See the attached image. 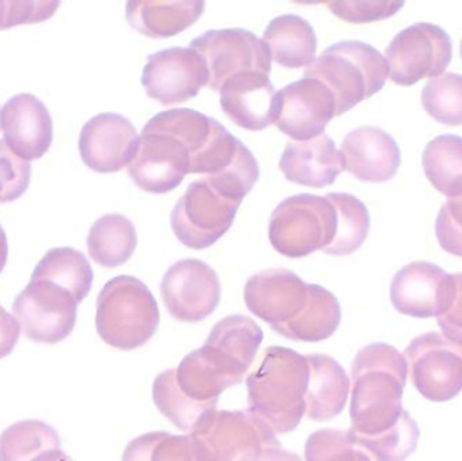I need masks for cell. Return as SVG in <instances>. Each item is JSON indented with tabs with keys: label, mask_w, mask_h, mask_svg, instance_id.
<instances>
[{
	"label": "cell",
	"mask_w": 462,
	"mask_h": 461,
	"mask_svg": "<svg viewBox=\"0 0 462 461\" xmlns=\"http://www.w3.org/2000/svg\"><path fill=\"white\" fill-rule=\"evenodd\" d=\"M218 273L198 259L179 260L162 281V297L171 317L180 322L205 321L221 302Z\"/></svg>",
	"instance_id": "7c38bea8"
},
{
	"label": "cell",
	"mask_w": 462,
	"mask_h": 461,
	"mask_svg": "<svg viewBox=\"0 0 462 461\" xmlns=\"http://www.w3.org/2000/svg\"><path fill=\"white\" fill-rule=\"evenodd\" d=\"M140 135L126 116L102 113L89 119L79 138V151L87 167L100 173L118 172L137 154Z\"/></svg>",
	"instance_id": "e0dca14e"
},
{
	"label": "cell",
	"mask_w": 462,
	"mask_h": 461,
	"mask_svg": "<svg viewBox=\"0 0 462 461\" xmlns=\"http://www.w3.org/2000/svg\"><path fill=\"white\" fill-rule=\"evenodd\" d=\"M453 281L455 294L452 302L448 310L437 318V322L445 337L462 346V273L453 275Z\"/></svg>",
	"instance_id": "7bdbcfd3"
},
{
	"label": "cell",
	"mask_w": 462,
	"mask_h": 461,
	"mask_svg": "<svg viewBox=\"0 0 462 461\" xmlns=\"http://www.w3.org/2000/svg\"><path fill=\"white\" fill-rule=\"evenodd\" d=\"M257 461H303L300 459V456H298L296 454H292V452L285 451L284 448H282L280 444H276V446H268L263 449L261 452L260 457H258Z\"/></svg>",
	"instance_id": "f6af8a7d"
},
{
	"label": "cell",
	"mask_w": 462,
	"mask_h": 461,
	"mask_svg": "<svg viewBox=\"0 0 462 461\" xmlns=\"http://www.w3.org/2000/svg\"><path fill=\"white\" fill-rule=\"evenodd\" d=\"M452 54V40L441 26L418 22L393 37L385 60L393 83L412 86L445 73Z\"/></svg>",
	"instance_id": "ba28073f"
},
{
	"label": "cell",
	"mask_w": 462,
	"mask_h": 461,
	"mask_svg": "<svg viewBox=\"0 0 462 461\" xmlns=\"http://www.w3.org/2000/svg\"><path fill=\"white\" fill-rule=\"evenodd\" d=\"M8 148L23 160H37L51 148L53 122L45 103L32 94L10 97L0 113Z\"/></svg>",
	"instance_id": "ffe728a7"
},
{
	"label": "cell",
	"mask_w": 462,
	"mask_h": 461,
	"mask_svg": "<svg viewBox=\"0 0 462 461\" xmlns=\"http://www.w3.org/2000/svg\"><path fill=\"white\" fill-rule=\"evenodd\" d=\"M127 170L140 189L165 194L191 173V156L179 138L167 133L143 132L137 154Z\"/></svg>",
	"instance_id": "2e32d148"
},
{
	"label": "cell",
	"mask_w": 462,
	"mask_h": 461,
	"mask_svg": "<svg viewBox=\"0 0 462 461\" xmlns=\"http://www.w3.org/2000/svg\"><path fill=\"white\" fill-rule=\"evenodd\" d=\"M205 11L203 0H129L126 16L141 34L172 37L189 29Z\"/></svg>",
	"instance_id": "d4e9b609"
},
{
	"label": "cell",
	"mask_w": 462,
	"mask_h": 461,
	"mask_svg": "<svg viewBox=\"0 0 462 461\" xmlns=\"http://www.w3.org/2000/svg\"><path fill=\"white\" fill-rule=\"evenodd\" d=\"M423 170L430 183L445 197H462V137L439 135L423 152Z\"/></svg>",
	"instance_id": "f546056e"
},
{
	"label": "cell",
	"mask_w": 462,
	"mask_h": 461,
	"mask_svg": "<svg viewBox=\"0 0 462 461\" xmlns=\"http://www.w3.org/2000/svg\"><path fill=\"white\" fill-rule=\"evenodd\" d=\"M461 57H462V41H461Z\"/></svg>",
	"instance_id": "681fc988"
},
{
	"label": "cell",
	"mask_w": 462,
	"mask_h": 461,
	"mask_svg": "<svg viewBox=\"0 0 462 461\" xmlns=\"http://www.w3.org/2000/svg\"><path fill=\"white\" fill-rule=\"evenodd\" d=\"M345 170L369 183L390 180L401 167L398 143L385 130L363 126L352 130L342 141Z\"/></svg>",
	"instance_id": "7402d4cb"
},
{
	"label": "cell",
	"mask_w": 462,
	"mask_h": 461,
	"mask_svg": "<svg viewBox=\"0 0 462 461\" xmlns=\"http://www.w3.org/2000/svg\"><path fill=\"white\" fill-rule=\"evenodd\" d=\"M153 402L168 421L189 435L206 417L217 410V405L195 402L180 392L176 383L175 368L164 371L154 379Z\"/></svg>",
	"instance_id": "4dcf8cb0"
},
{
	"label": "cell",
	"mask_w": 462,
	"mask_h": 461,
	"mask_svg": "<svg viewBox=\"0 0 462 461\" xmlns=\"http://www.w3.org/2000/svg\"><path fill=\"white\" fill-rule=\"evenodd\" d=\"M306 359L310 373L304 417L315 422L336 419L344 411L349 398V376L344 367L328 355H309Z\"/></svg>",
	"instance_id": "cb8c5ba5"
},
{
	"label": "cell",
	"mask_w": 462,
	"mask_h": 461,
	"mask_svg": "<svg viewBox=\"0 0 462 461\" xmlns=\"http://www.w3.org/2000/svg\"><path fill=\"white\" fill-rule=\"evenodd\" d=\"M205 57L192 48H170L148 57L143 72L146 94L162 105L186 102L208 84Z\"/></svg>",
	"instance_id": "4fadbf2b"
},
{
	"label": "cell",
	"mask_w": 462,
	"mask_h": 461,
	"mask_svg": "<svg viewBox=\"0 0 462 461\" xmlns=\"http://www.w3.org/2000/svg\"><path fill=\"white\" fill-rule=\"evenodd\" d=\"M341 316V306L336 295L325 287L309 284V300L303 311L288 324L272 329L288 340L320 343L336 333Z\"/></svg>",
	"instance_id": "4316f807"
},
{
	"label": "cell",
	"mask_w": 462,
	"mask_h": 461,
	"mask_svg": "<svg viewBox=\"0 0 462 461\" xmlns=\"http://www.w3.org/2000/svg\"><path fill=\"white\" fill-rule=\"evenodd\" d=\"M225 114L246 130H263L276 124L279 95L268 75L245 72L225 81L219 89Z\"/></svg>",
	"instance_id": "44dd1931"
},
{
	"label": "cell",
	"mask_w": 462,
	"mask_h": 461,
	"mask_svg": "<svg viewBox=\"0 0 462 461\" xmlns=\"http://www.w3.org/2000/svg\"><path fill=\"white\" fill-rule=\"evenodd\" d=\"M263 340V329L249 317L229 316L211 330L206 343L226 352L249 370Z\"/></svg>",
	"instance_id": "836d02e7"
},
{
	"label": "cell",
	"mask_w": 462,
	"mask_h": 461,
	"mask_svg": "<svg viewBox=\"0 0 462 461\" xmlns=\"http://www.w3.org/2000/svg\"><path fill=\"white\" fill-rule=\"evenodd\" d=\"M263 42L272 60L282 67H310L317 54L318 38L311 23L293 14L277 16L269 22L263 32Z\"/></svg>",
	"instance_id": "484cf974"
},
{
	"label": "cell",
	"mask_w": 462,
	"mask_h": 461,
	"mask_svg": "<svg viewBox=\"0 0 462 461\" xmlns=\"http://www.w3.org/2000/svg\"><path fill=\"white\" fill-rule=\"evenodd\" d=\"M21 336V327L15 317L0 308V359L7 357L15 348Z\"/></svg>",
	"instance_id": "ee69618b"
},
{
	"label": "cell",
	"mask_w": 462,
	"mask_h": 461,
	"mask_svg": "<svg viewBox=\"0 0 462 461\" xmlns=\"http://www.w3.org/2000/svg\"><path fill=\"white\" fill-rule=\"evenodd\" d=\"M309 373L306 356L269 346L260 367L246 379L247 413L274 435L293 432L306 414Z\"/></svg>",
	"instance_id": "7a4b0ae2"
},
{
	"label": "cell",
	"mask_w": 462,
	"mask_h": 461,
	"mask_svg": "<svg viewBox=\"0 0 462 461\" xmlns=\"http://www.w3.org/2000/svg\"><path fill=\"white\" fill-rule=\"evenodd\" d=\"M439 245L448 254L462 257V197L448 200L436 221Z\"/></svg>",
	"instance_id": "60d3db41"
},
{
	"label": "cell",
	"mask_w": 462,
	"mask_h": 461,
	"mask_svg": "<svg viewBox=\"0 0 462 461\" xmlns=\"http://www.w3.org/2000/svg\"><path fill=\"white\" fill-rule=\"evenodd\" d=\"M0 308H2V306H0Z\"/></svg>",
	"instance_id": "816d5d0a"
},
{
	"label": "cell",
	"mask_w": 462,
	"mask_h": 461,
	"mask_svg": "<svg viewBox=\"0 0 462 461\" xmlns=\"http://www.w3.org/2000/svg\"><path fill=\"white\" fill-rule=\"evenodd\" d=\"M32 278L48 279L67 289L79 303L91 291L94 271L86 254L72 248H54L35 265Z\"/></svg>",
	"instance_id": "f1b7e54d"
},
{
	"label": "cell",
	"mask_w": 462,
	"mask_h": 461,
	"mask_svg": "<svg viewBox=\"0 0 462 461\" xmlns=\"http://www.w3.org/2000/svg\"><path fill=\"white\" fill-rule=\"evenodd\" d=\"M60 447L59 433L51 425L27 420L11 425L0 435V461H32Z\"/></svg>",
	"instance_id": "d6a6232c"
},
{
	"label": "cell",
	"mask_w": 462,
	"mask_h": 461,
	"mask_svg": "<svg viewBox=\"0 0 462 461\" xmlns=\"http://www.w3.org/2000/svg\"><path fill=\"white\" fill-rule=\"evenodd\" d=\"M453 294V275L433 263H410L391 281L393 308L412 318H439L449 308Z\"/></svg>",
	"instance_id": "5bb4252c"
},
{
	"label": "cell",
	"mask_w": 462,
	"mask_h": 461,
	"mask_svg": "<svg viewBox=\"0 0 462 461\" xmlns=\"http://www.w3.org/2000/svg\"><path fill=\"white\" fill-rule=\"evenodd\" d=\"M306 461H372L361 451L349 430L322 429L312 433L304 449Z\"/></svg>",
	"instance_id": "74e56055"
},
{
	"label": "cell",
	"mask_w": 462,
	"mask_h": 461,
	"mask_svg": "<svg viewBox=\"0 0 462 461\" xmlns=\"http://www.w3.org/2000/svg\"><path fill=\"white\" fill-rule=\"evenodd\" d=\"M197 461H257L276 435L247 411H214L191 435Z\"/></svg>",
	"instance_id": "8992f818"
},
{
	"label": "cell",
	"mask_w": 462,
	"mask_h": 461,
	"mask_svg": "<svg viewBox=\"0 0 462 461\" xmlns=\"http://www.w3.org/2000/svg\"><path fill=\"white\" fill-rule=\"evenodd\" d=\"M304 78L323 81L333 92L337 115L379 92L390 78L387 60L369 43L341 41L325 49L304 70Z\"/></svg>",
	"instance_id": "277c9868"
},
{
	"label": "cell",
	"mask_w": 462,
	"mask_h": 461,
	"mask_svg": "<svg viewBox=\"0 0 462 461\" xmlns=\"http://www.w3.org/2000/svg\"><path fill=\"white\" fill-rule=\"evenodd\" d=\"M407 376L406 357L393 346L377 343L358 351L350 382V435L372 438L401 421Z\"/></svg>",
	"instance_id": "6da1fadb"
},
{
	"label": "cell",
	"mask_w": 462,
	"mask_h": 461,
	"mask_svg": "<svg viewBox=\"0 0 462 461\" xmlns=\"http://www.w3.org/2000/svg\"><path fill=\"white\" fill-rule=\"evenodd\" d=\"M189 48L205 57L210 75L208 87L214 91H219L225 81L239 73H271V51L249 30H210L192 40Z\"/></svg>",
	"instance_id": "8fae6325"
},
{
	"label": "cell",
	"mask_w": 462,
	"mask_h": 461,
	"mask_svg": "<svg viewBox=\"0 0 462 461\" xmlns=\"http://www.w3.org/2000/svg\"><path fill=\"white\" fill-rule=\"evenodd\" d=\"M279 165L287 180L314 189L333 184L345 170L341 151L325 133L312 140L290 141Z\"/></svg>",
	"instance_id": "603a6c76"
},
{
	"label": "cell",
	"mask_w": 462,
	"mask_h": 461,
	"mask_svg": "<svg viewBox=\"0 0 462 461\" xmlns=\"http://www.w3.org/2000/svg\"><path fill=\"white\" fill-rule=\"evenodd\" d=\"M79 302L64 287L48 279L32 278L13 303L22 332L38 344L61 343L75 329Z\"/></svg>",
	"instance_id": "52a82bcc"
},
{
	"label": "cell",
	"mask_w": 462,
	"mask_h": 461,
	"mask_svg": "<svg viewBox=\"0 0 462 461\" xmlns=\"http://www.w3.org/2000/svg\"><path fill=\"white\" fill-rule=\"evenodd\" d=\"M95 324L97 335L107 346L119 351H134L156 335L159 305L140 279L116 276L97 295Z\"/></svg>",
	"instance_id": "3957f363"
},
{
	"label": "cell",
	"mask_w": 462,
	"mask_h": 461,
	"mask_svg": "<svg viewBox=\"0 0 462 461\" xmlns=\"http://www.w3.org/2000/svg\"><path fill=\"white\" fill-rule=\"evenodd\" d=\"M32 461H73L68 456L65 452H62L61 449H51V451L43 452L42 455L37 457V459Z\"/></svg>",
	"instance_id": "bcb514c9"
},
{
	"label": "cell",
	"mask_w": 462,
	"mask_h": 461,
	"mask_svg": "<svg viewBox=\"0 0 462 461\" xmlns=\"http://www.w3.org/2000/svg\"><path fill=\"white\" fill-rule=\"evenodd\" d=\"M8 257V243L7 235H5V230H3L2 225H0V273L5 270V263H7Z\"/></svg>",
	"instance_id": "7dc6e473"
},
{
	"label": "cell",
	"mask_w": 462,
	"mask_h": 461,
	"mask_svg": "<svg viewBox=\"0 0 462 461\" xmlns=\"http://www.w3.org/2000/svg\"><path fill=\"white\" fill-rule=\"evenodd\" d=\"M176 371V383L189 400L203 405H218L225 390L244 381L247 368L226 352L205 343L187 355Z\"/></svg>",
	"instance_id": "ac0fdd59"
},
{
	"label": "cell",
	"mask_w": 462,
	"mask_h": 461,
	"mask_svg": "<svg viewBox=\"0 0 462 461\" xmlns=\"http://www.w3.org/2000/svg\"><path fill=\"white\" fill-rule=\"evenodd\" d=\"M122 461H197L189 435L151 432L127 444Z\"/></svg>",
	"instance_id": "d590c367"
},
{
	"label": "cell",
	"mask_w": 462,
	"mask_h": 461,
	"mask_svg": "<svg viewBox=\"0 0 462 461\" xmlns=\"http://www.w3.org/2000/svg\"><path fill=\"white\" fill-rule=\"evenodd\" d=\"M89 256L106 268L125 264L137 246V230L134 224L122 214L100 217L87 238Z\"/></svg>",
	"instance_id": "83f0119b"
},
{
	"label": "cell",
	"mask_w": 462,
	"mask_h": 461,
	"mask_svg": "<svg viewBox=\"0 0 462 461\" xmlns=\"http://www.w3.org/2000/svg\"><path fill=\"white\" fill-rule=\"evenodd\" d=\"M7 21V0H0V30L5 29Z\"/></svg>",
	"instance_id": "c3c4849f"
},
{
	"label": "cell",
	"mask_w": 462,
	"mask_h": 461,
	"mask_svg": "<svg viewBox=\"0 0 462 461\" xmlns=\"http://www.w3.org/2000/svg\"><path fill=\"white\" fill-rule=\"evenodd\" d=\"M245 303L250 313L271 325L288 324L306 308L309 284L284 268L265 270L247 279Z\"/></svg>",
	"instance_id": "d6986e66"
},
{
	"label": "cell",
	"mask_w": 462,
	"mask_h": 461,
	"mask_svg": "<svg viewBox=\"0 0 462 461\" xmlns=\"http://www.w3.org/2000/svg\"><path fill=\"white\" fill-rule=\"evenodd\" d=\"M409 375L431 402L452 401L462 392V346L441 333L418 336L404 351Z\"/></svg>",
	"instance_id": "9c48e42d"
},
{
	"label": "cell",
	"mask_w": 462,
	"mask_h": 461,
	"mask_svg": "<svg viewBox=\"0 0 462 461\" xmlns=\"http://www.w3.org/2000/svg\"><path fill=\"white\" fill-rule=\"evenodd\" d=\"M337 210V232L326 254L345 256L361 248L368 237L371 217L368 208L358 198L345 192L326 195Z\"/></svg>",
	"instance_id": "1f68e13d"
},
{
	"label": "cell",
	"mask_w": 462,
	"mask_h": 461,
	"mask_svg": "<svg viewBox=\"0 0 462 461\" xmlns=\"http://www.w3.org/2000/svg\"><path fill=\"white\" fill-rule=\"evenodd\" d=\"M0 113H2V110H0Z\"/></svg>",
	"instance_id": "f907efd6"
},
{
	"label": "cell",
	"mask_w": 462,
	"mask_h": 461,
	"mask_svg": "<svg viewBox=\"0 0 462 461\" xmlns=\"http://www.w3.org/2000/svg\"><path fill=\"white\" fill-rule=\"evenodd\" d=\"M422 105L436 121L449 126L462 124V75L445 72L430 78L422 92Z\"/></svg>",
	"instance_id": "8d00e7d4"
},
{
	"label": "cell",
	"mask_w": 462,
	"mask_h": 461,
	"mask_svg": "<svg viewBox=\"0 0 462 461\" xmlns=\"http://www.w3.org/2000/svg\"><path fill=\"white\" fill-rule=\"evenodd\" d=\"M350 433V432H349ZM352 436L356 446L374 461H406L414 454L420 432L415 420L404 411L401 421L382 435Z\"/></svg>",
	"instance_id": "e575fe53"
},
{
	"label": "cell",
	"mask_w": 462,
	"mask_h": 461,
	"mask_svg": "<svg viewBox=\"0 0 462 461\" xmlns=\"http://www.w3.org/2000/svg\"><path fill=\"white\" fill-rule=\"evenodd\" d=\"M279 116L276 126L293 141H307L325 133L337 116L333 92L323 81L303 78L277 91Z\"/></svg>",
	"instance_id": "9a60e30c"
},
{
	"label": "cell",
	"mask_w": 462,
	"mask_h": 461,
	"mask_svg": "<svg viewBox=\"0 0 462 461\" xmlns=\"http://www.w3.org/2000/svg\"><path fill=\"white\" fill-rule=\"evenodd\" d=\"M337 210L328 197L292 195L282 200L269 219V238L279 254L292 259L323 251L333 243Z\"/></svg>",
	"instance_id": "5b68a950"
},
{
	"label": "cell",
	"mask_w": 462,
	"mask_h": 461,
	"mask_svg": "<svg viewBox=\"0 0 462 461\" xmlns=\"http://www.w3.org/2000/svg\"><path fill=\"white\" fill-rule=\"evenodd\" d=\"M59 5V0H7L5 29L45 21L56 13Z\"/></svg>",
	"instance_id": "b9f144b4"
},
{
	"label": "cell",
	"mask_w": 462,
	"mask_h": 461,
	"mask_svg": "<svg viewBox=\"0 0 462 461\" xmlns=\"http://www.w3.org/2000/svg\"><path fill=\"white\" fill-rule=\"evenodd\" d=\"M32 165L14 153L5 140H0V203L13 202L26 191Z\"/></svg>",
	"instance_id": "f35d334b"
},
{
	"label": "cell",
	"mask_w": 462,
	"mask_h": 461,
	"mask_svg": "<svg viewBox=\"0 0 462 461\" xmlns=\"http://www.w3.org/2000/svg\"><path fill=\"white\" fill-rule=\"evenodd\" d=\"M241 202L227 199L211 189L208 181H192L178 200L171 226L184 245L206 249L216 244L233 225Z\"/></svg>",
	"instance_id": "30bf717a"
},
{
	"label": "cell",
	"mask_w": 462,
	"mask_h": 461,
	"mask_svg": "<svg viewBox=\"0 0 462 461\" xmlns=\"http://www.w3.org/2000/svg\"><path fill=\"white\" fill-rule=\"evenodd\" d=\"M328 7L344 21L352 23L380 21L395 15L404 5L403 0H334Z\"/></svg>",
	"instance_id": "ab89813d"
}]
</instances>
